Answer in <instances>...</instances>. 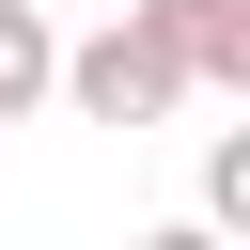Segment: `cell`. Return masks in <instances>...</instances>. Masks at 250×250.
<instances>
[{"instance_id":"obj_1","label":"cell","mask_w":250,"mask_h":250,"mask_svg":"<svg viewBox=\"0 0 250 250\" xmlns=\"http://www.w3.org/2000/svg\"><path fill=\"white\" fill-rule=\"evenodd\" d=\"M47 94H78V125H172V94H188V62L141 31V16H109L94 47H62V78Z\"/></svg>"},{"instance_id":"obj_2","label":"cell","mask_w":250,"mask_h":250,"mask_svg":"<svg viewBox=\"0 0 250 250\" xmlns=\"http://www.w3.org/2000/svg\"><path fill=\"white\" fill-rule=\"evenodd\" d=\"M172 62H188V94H250V0H125Z\"/></svg>"},{"instance_id":"obj_3","label":"cell","mask_w":250,"mask_h":250,"mask_svg":"<svg viewBox=\"0 0 250 250\" xmlns=\"http://www.w3.org/2000/svg\"><path fill=\"white\" fill-rule=\"evenodd\" d=\"M47 78H62L47 0H0V125H31V109H47Z\"/></svg>"},{"instance_id":"obj_4","label":"cell","mask_w":250,"mask_h":250,"mask_svg":"<svg viewBox=\"0 0 250 250\" xmlns=\"http://www.w3.org/2000/svg\"><path fill=\"white\" fill-rule=\"evenodd\" d=\"M203 219H234V234H250V125H234V141L203 156Z\"/></svg>"}]
</instances>
